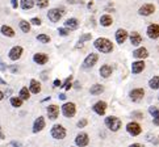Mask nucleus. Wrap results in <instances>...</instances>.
Returning a JSON list of instances; mask_svg holds the SVG:
<instances>
[{"instance_id": "36", "label": "nucleus", "mask_w": 159, "mask_h": 147, "mask_svg": "<svg viewBox=\"0 0 159 147\" xmlns=\"http://www.w3.org/2000/svg\"><path fill=\"white\" fill-rule=\"evenodd\" d=\"M71 80H72V76L70 75L69 78L66 79V82H65V84H63V88L66 89V91H69V89L71 88Z\"/></svg>"}, {"instance_id": "24", "label": "nucleus", "mask_w": 159, "mask_h": 147, "mask_svg": "<svg viewBox=\"0 0 159 147\" xmlns=\"http://www.w3.org/2000/svg\"><path fill=\"white\" fill-rule=\"evenodd\" d=\"M100 75L103 78H109L112 75V67L109 65H104L100 69Z\"/></svg>"}, {"instance_id": "9", "label": "nucleus", "mask_w": 159, "mask_h": 147, "mask_svg": "<svg viewBox=\"0 0 159 147\" xmlns=\"http://www.w3.org/2000/svg\"><path fill=\"white\" fill-rule=\"evenodd\" d=\"M130 99H132L134 103H138V101H141L142 99H143L145 96V91L142 88H137V89H133L132 92H130Z\"/></svg>"}, {"instance_id": "10", "label": "nucleus", "mask_w": 159, "mask_h": 147, "mask_svg": "<svg viewBox=\"0 0 159 147\" xmlns=\"http://www.w3.org/2000/svg\"><path fill=\"white\" fill-rule=\"evenodd\" d=\"M89 142V138H88V135L86 133H80V134H78L76 135V138H75V143L79 146V147H86Z\"/></svg>"}, {"instance_id": "4", "label": "nucleus", "mask_w": 159, "mask_h": 147, "mask_svg": "<svg viewBox=\"0 0 159 147\" xmlns=\"http://www.w3.org/2000/svg\"><path fill=\"white\" fill-rule=\"evenodd\" d=\"M62 112H63V116L70 118V117H74L76 113V108H75V104L74 103H66L62 106Z\"/></svg>"}, {"instance_id": "34", "label": "nucleus", "mask_w": 159, "mask_h": 147, "mask_svg": "<svg viewBox=\"0 0 159 147\" xmlns=\"http://www.w3.org/2000/svg\"><path fill=\"white\" fill-rule=\"evenodd\" d=\"M91 37H92V36H91V33H87V34H83L80 38H79V45H78V46H82L83 42H86V41H88V39H91Z\"/></svg>"}, {"instance_id": "16", "label": "nucleus", "mask_w": 159, "mask_h": 147, "mask_svg": "<svg viewBox=\"0 0 159 147\" xmlns=\"http://www.w3.org/2000/svg\"><path fill=\"white\" fill-rule=\"evenodd\" d=\"M45 127V118L43 117H38L34 121V125H33V133H38Z\"/></svg>"}, {"instance_id": "5", "label": "nucleus", "mask_w": 159, "mask_h": 147, "mask_svg": "<svg viewBox=\"0 0 159 147\" xmlns=\"http://www.w3.org/2000/svg\"><path fill=\"white\" fill-rule=\"evenodd\" d=\"M63 9H59V8H53V9H50L49 11V13H48V17L49 20L52 21V22H57V21H59L62 19V16H63Z\"/></svg>"}, {"instance_id": "6", "label": "nucleus", "mask_w": 159, "mask_h": 147, "mask_svg": "<svg viewBox=\"0 0 159 147\" xmlns=\"http://www.w3.org/2000/svg\"><path fill=\"white\" fill-rule=\"evenodd\" d=\"M98 59H99L98 54L91 53L83 62V69H91V67H93L96 65V62H98Z\"/></svg>"}, {"instance_id": "26", "label": "nucleus", "mask_w": 159, "mask_h": 147, "mask_svg": "<svg viewBox=\"0 0 159 147\" xmlns=\"http://www.w3.org/2000/svg\"><path fill=\"white\" fill-rule=\"evenodd\" d=\"M112 22H113V20L109 15H103L100 17V24L103 26H109V25H112Z\"/></svg>"}, {"instance_id": "20", "label": "nucleus", "mask_w": 159, "mask_h": 147, "mask_svg": "<svg viewBox=\"0 0 159 147\" xmlns=\"http://www.w3.org/2000/svg\"><path fill=\"white\" fill-rule=\"evenodd\" d=\"M65 26L67 28V29H70V30H75L78 29V26H79V21L76 19H67L66 22H65Z\"/></svg>"}, {"instance_id": "11", "label": "nucleus", "mask_w": 159, "mask_h": 147, "mask_svg": "<svg viewBox=\"0 0 159 147\" xmlns=\"http://www.w3.org/2000/svg\"><path fill=\"white\" fill-rule=\"evenodd\" d=\"M22 55V47L21 46H13L9 50V59L11 60H17Z\"/></svg>"}, {"instance_id": "21", "label": "nucleus", "mask_w": 159, "mask_h": 147, "mask_svg": "<svg viewBox=\"0 0 159 147\" xmlns=\"http://www.w3.org/2000/svg\"><path fill=\"white\" fill-rule=\"evenodd\" d=\"M29 91H30L32 93H36V95L41 92V84H39V82H37L36 79H32V80H30Z\"/></svg>"}, {"instance_id": "33", "label": "nucleus", "mask_w": 159, "mask_h": 147, "mask_svg": "<svg viewBox=\"0 0 159 147\" xmlns=\"http://www.w3.org/2000/svg\"><path fill=\"white\" fill-rule=\"evenodd\" d=\"M37 39L39 42H42V43H49L50 42V37L46 36V34H38L37 36Z\"/></svg>"}, {"instance_id": "43", "label": "nucleus", "mask_w": 159, "mask_h": 147, "mask_svg": "<svg viewBox=\"0 0 159 147\" xmlns=\"http://www.w3.org/2000/svg\"><path fill=\"white\" fill-rule=\"evenodd\" d=\"M129 147H143V145H139V143H133V145H130Z\"/></svg>"}, {"instance_id": "23", "label": "nucleus", "mask_w": 159, "mask_h": 147, "mask_svg": "<svg viewBox=\"0 0 159 147\" xmlns=\"http://www.w3.org/2000/svg\"><path fill=\"white\" fill-rule=\"evenodd\" d=\"M0 32H2V34H3V36L15 37V30H13L11 26H8V25H3L2 28H0Z\"/></svg>"}, {"instance_id": "13", "label": "nucleus", "mask_w": 159, "mask_h": 147, "mask_svg": "<svg viewBox=\"0 0 159 147\" xmlns=\"http://www.w3.org/2000/svg\"><path fill=\"white\" fill-rule=\"evenodd\" d=\"M147 36H149L150 38L155 39L159 37V25L158 24H151L149 25V28H147Z\"/></svg>"}, {"instance_id": "3", "label": "nucleus", "mask_w": 159, "mask_h": 147, "mask_svg": "<svg viewBox=\"0 0 159 147\" xmlns=\"http://www.w3.org/2000/svg\"><path fill=\"white\" fill-rule=\"evenodd\" d=\"M52 137L54 139H63L66 137V129L62 125H54L52 129Z\"/></svg>"}, {"instance_id": "28", "label": "nucleus", "mask_w": 159, "mask_h": 147, "mask_svg": "<svg viewBox=\"0 0 159 147\" xmlns=\"http://www.w3.org/2000/svg\"><path fill=\"white\" fill-rule=\"evenodd\" d=\"M103 91H104V87L101 86V84H95V86H92L89 89V92L92 95H100Z\"/></svg>"}, {"instance_id": "30", "label": "nucleus", "mask_w": 159, "mask_h": 147, "mask_svg": "<svg viewBox=\"0 0 159 147\" xmlns=\"http://www.w3.org/2000/svg\"><path fill=\"white\" fill-rule=\"evenodd\" d=\"M149 86H150L151 89H158L159 88V76L151 78L150 82H149Z\"/></svg>"}, {"instance_id": "37", "label": "nucleus", "mask_w": 159, "mask_h": 147, "mask_svg": "<svg viewBox=\"0 0 159 147\" xmlns=\"http://www.w3.org/2000/svg\"><path fill=\"white\" fill-rule=\"evenodd\" d=\"M58 33H59L61 36H69V34H70V30L67 29V28H59Z\"/></svg>"}, {"instance_id": "50", "label": "nucleus", "mask_w": 159, "mask_h": 147, "mask_svg": "<svg viewBox=\"0 0 159 147\" xmlns=\"http://www.w3.org/2000/svg\"><path fill=\"white\" fill-rule=\"evenodd\" d=\"M0 84H5V82L3 80V79H0Z\"/></svg>"}, {"instance_id": "14", "label": "nucleus", "mask_w": 159, "mask_h": 147, "mask_svg": "<svg viewBox=\"0 0 159 147\" xmlns=\"http://www.w3.org/2000/svg\"><path fill=\"white\" fill-rule=\"evenodd\" d=\"M126 38H128V32L125 29H118L116 32V41H117V43L122 45L125 41H126Z\"/></svg>"}, {"instance_id": "49", "label": "nucleus", "mask_w": 159, "mask_h": 147, "mask_svg": "<svg viewBox=\"0 0 159 147\" xmlns=\"http://www.w3.org/2000/svg\"><path fill=\"white\" fill-rule=\"evenodd\" d=\"M75 88H80V86H79V83H78V82L75 83Z\"/></svg>"}, {"instance_id": "19", "label": "nucleus", "mask_w": 159, "mask_h": 147, "mask_svg": "<svg viewBox=\"0 0 159 147\" xmlns=\"http://www.w3.org/2000/svg\"><path fill=\"white\" fill-rule=\"evenodd\" d=\"M58 114H59V108L57 105H50L48 108V116L50 120H55Z\"/></svg>"}, {"instance_id": "18", "label": "nucleus", "mask_w": 159, "mask_h": 147, "mask_svg": "<svg viewBox=\"0 0 159 147\" xmlns=\"http://www.w3.org/2000/svg\"><path fill=\"white\" fill-rule=\"evenodd\" d=\"M145 69V62L143 60H137V62H133L132 65V71L133 74H139L142 72Z\"/></svg>"}, {"instance_id": "40", "label": "nucleus", "mask_w": 159, "mask_h": 147, "mask_svg": "<svg viewBox=\"0 0 159 147\" xmlns=\"http://www.w3.org/2000/svg\"><path fill=\"white\" fill-rule=\"evenodd\" d=\"M11 4H12V8H17L19 7V0H11Z\"/></svg>"}, {"instance_id": "8", "label": "nucleus", "mask_w": 159, "mask_h": 147, "mask_svg": "<svg viewBox=\"0 0 159 147\" xmlns=\"http://www.w3.org/2000/svg\"><path fill=\"white\" fill-rule=\"evenodd\" d=\"M155 11V7H154V4H150V3H147V4H143L142 7L139 8L138 11V13L141 16H150L152 12Z\"/></svg>"}, {"instance_id": "38", "label": "nucleus", "mask_w": 159, "mask_h": 147, "mask_svg": "<svg viewBox=\"0 0 159 147\" xmlns=\"http://www.w3.org/2000/svg\"><path fill=\"white\" fill-rule=\"evenodd\" d=\"M30 24H33V25H37V26H39V25H41V20H39L38 17H33L30 21Z\"/></svg>"}, {"instance_id": "27", "label": "nucleus", "mask_w": 159, "mask_h": 147, "mask_svg": "<svg viewBox=\"0 0 159 147\" xmlns=\"http://www.w3.org/2000/svg\"><path fill=\"white\" fill-rule=\"evenodd\" d=\"M20 5L22 9H32L33 5H34V0H21L20 2Z\"/></svg>"}, {"instance_id": "22", "label": "nucleus", "mask_w": 159, "mask_h": 147, "mask_svg": "<svg viewBox=\"0 0 159 147\" xmlns=\"http://www.w3.org/2000/svg\"><path fill=\"white\" fill-rule=\"evenodd\" d=\"M141 42H142V37L139 36V33H137V32L130 33V43H132L133 46H138Z\"/></svg>"}, {"instance_id": "46", "label": "nucleus", "mask_w": 159, "mask_h": 147, "mask_svg": "<svg viewBox=\"0 0 159 147\" xmlns=\"http://www.w3.org/2000/svg\"><path fill=\"white\" fill-rule=\"evenodd\" d=\"M12 145H13V147H21V146H20V143H17V142H15V140H13V142H12Z\"/></svg>"}, {"instance_id": "35", "label": "nucleus", "mask_w": 159, "mask_h": 147, "mask_svg": "<svg viewBox=\"0 0 159 147\" xmlns=\"http://www.w3.org/2000/svg\"><path fill=\"white\" fill-rule=\"evenodd\" d=\"M36 4L38 5V8H46L49 5V0H37Z\"/></svg>"}, {"instance_id": "44", "label": "nucleus", "mask_w": 159, "mask_h": 147, "mask_svg": "<svg viewBox=\"0 0 159 147\" xmlns=\"http://www.w3.org/2000/svg\"><path fill=\"white\" fill-rule=\"evenodd\" d=\"M0 139H4V133L2 130V126H0Z\"/></svg>"}, {"instance_id": "12", "label": "nucleus", "mask_w": 159, "mask_h": 147, "mask_svg": "<svg viewBox=\"0 0 159 147\" xmlns=\"http://www.w3.org/2000/svg\"><path fill=\"white\" fill-rule=\"evenodd\" d=\"M105 110H107V103H105V101H98V103L93 105V112L96 113V114L104 116Z\"/></svg>"}, {"instance_id": "25", "label": "nucleus", "mask_w": 159, "mask_h": 147, "mask_svg": "<svg viewBox=\"0 0 159 147\" xmlns=\"http://www.w3.org/2000/svg\"><path fill=\"white\" fill-rule=\"evenodd\" d=\"M149 112H150V114L154 117V123L157 126H159V109L157 108V106H150Z\"/></svg>"}, {"instance_id": "48", "label": "nucleus", "mask_w": 159, "mask_h": 147, "mask_svg": "<svg viewBox=\"0 0 159 147\" xmlns=\"http://www.w3.org/2000/svg\"><path fill=\"white\" fill-rule=\"evenodd\" d=\"M3 97H4V95H3V92H2V91H0V101L3 100Z\"/></svg>"}, {"instance_id": "45", "label": "nucleus", "mask_w": 159, "mask_h": 147, "mask_svg": "<svg viewBox=\"0 0 159 147\" xmlns=\"http://www.w3.org/2000/svg\"><path fill=\"white\" fill-rule=\"evenodd\" d=\"M133 114H134V116H137L138 118H142V114H141V113H139V112H134V113H133Z\"/></svg>"}, {"instance_id": "39", "label": "nucleus", "mask_w": 159, "mask_h": 147, "mask_svg": "<svg viewBox=\"0 0 159 147\" xmlns=\"http://www.w3.org/2000/svg\"><path fill=\"white\" fill-rule=\"evenodd\" d=\"M86 125H87V120H86V118H83V120H80L78 122V127H84Z\"/></svg>"}, {"instance_id": "2", "label": "nucleus", "mask_w": 159, "mask_h": 147, "mask_svg": "<svg viewBox=\"0 0 159 147\" xmlns=\"http://www.w3.org/2000/svg\"><path fill=\"white\" fill-rule=\"evenodd\" d=\"M105 125L109 130H112V131H117V130L121 127V121L115 116H109L105 118Z\"/></svg>"}, {"instance_id": "41", "label": "nucleus", "mask_w": 159, "mask_h": 147, "mask_svg": "<svg viewBox=\"0 0 159 147\" xmlns=\"http://www.w3.org/2000/svg\"><path fill=\"white\" fill-rule=\"evenodd\" d=\"M5 69H7V66L3 63V60H0V71H4Z\"/></svg>"}, {"instance_id": "1", "label": "nucleus", "mask_w": 159, "mask_h": 147, "mask_svg": "<svg viewBox=\"0 0 159 147\" xmlns=\"http://www.w3.org/2000/svg\"><path fill=\"white\" fill-rule=\"evenodd\" d=\"M95 47L98 49L99 51L107 54V53H111L113 50V45H112V42L108 38L101 37V38H98L95 41Z\"/></svg>"}, {"instance_id": "29", "label": "nucleus", "mask_w": 159, "mask_h": 147, "mask_svg": "<svg viewBox=\"0 0 159 147\" xmlns=\"http://www.w3.org/2000/svg\"><path fill=\"white\" fill-rule=\"evenodd\" d=\"M29 92L30 91H28L26 87H22L20 89V99L21 100H29V97H30V93Z\"/></svg>"}, {"instance_id": "42", "label": "nucleus", "mask_w": 159, "mask_h": 147, "mask_svg": "<svg viewBox=\"0 0 159 147\" xmlns=\"http://www.w3.org/2000/svg\"><path fill=\"white\" fill-rule=\"evenodd\" d=\"M61 86H62L61 80H58V79H57V80H54V87H61Z\"/></svg>"}, {"instance_id": "7", "label": "nucleus", "mask_w": 159, "mask_h": 147, "mask_svg": "<svg viewBox=\"0 0 159 147\" xmlns=\"http://www.w3.org/2000/svg\"><path fill=\"white\" fill-rule=\"evenodd\" d=\"M126 130H128V133L130 135H133V137H137V135H139L141 131H142L141 126L138 125L137 122H130V123H128V125H126Z\"/></svg>"}, {"instance_id": "15", "label": "nucleus", "mask_w": 159, "mask_h": 147, "mask_svg": "<svg viewBox=\"0 0 159 147\" xmlns=\"http://www.w3.org/2000/svg\"><path fill=\"white\" fill-rule=\"evenodd\" d=\"M133 56L137 59H143V58L149 56V51H147V49H145V47H139L133 51Z\"/></svg>"}, {"instance_id": "31", "label": "nucleus", "mask_w": 159, "mask_h": 147, "mask_svg": "<svg viewBox=\"0 0 159 147\" xmlns=\"http://www.w3.org/2000/svg\"><path fill=\"white\" fill-rule=\"evenodd\" d=\"M20 29L24 32V33H28L30 30V22H28L25 20H21L20 21Z\"/></svg>"}, {"instance_id": "47", "label": "nucleus", "mask_w": 159, "mask_h": 147, "mask_svg": "<svg viewBox=\"0 0 159 147\" xmlns=\"http://www.w3.org/2000/svg\"><path fill=\"white\" fill-rule=\"evenodd\" d=\"M59 99H61V100H65V99H66V95H65V93L59 95Z\"/></svg>"}, {"instance_id": "32", "label": "nucleus", "mask_w": 159, "mask_h": 147, "mask_svg": "<svg viewBox=\"0 0 159 147\" xmlns=\"http://www.w3.org/2000/svg\"><path fill=\"white\" fill-rule=\"evenodd\" d=\"M11 104H12V106H15V108H19V106L22 105V100L20 97H12L11 99Z\"/></svg>"}, {"instance_id": "17", "label": "nucleus", "mask_w": 159, "mask_h": 147, "mask_svg": "<svg viewBox=\"0 0 159 147\" xmlns=\"http://www.w3.org/2000/svg\"><path fill=\"white\" fill-rule=\"evenodd\" d=\"M33 60H34L37 65H45V63H46V62L49 60V58H48L46 54H43V53H37V54H34V56H33Z\"/></svg>"}]
</instances>
